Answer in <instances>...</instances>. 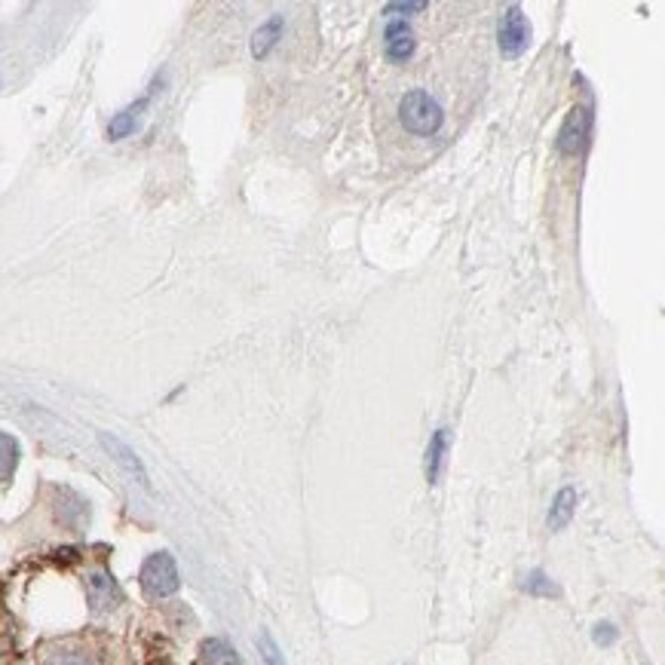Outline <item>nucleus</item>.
<instances>
[{"instance_id": "f257e3e1", "label": "nucleus", "mask_w": 665, "mask_h": 665, "mask_svg": "<svg viewBox=\"0 0 665 665\" xmlns=\"http://www.w3.org/2000/svg\"><path fill=\"white\" fill-rule=\"evenodd\" d=\"M399 120L411 135L430 138L442 129L445 111H442L436 95H430L426 89H408L399 102Z\"/></svg>"}, {"instance_id": "f03ea898", "label": "nucleus", "mask_w": 665, "mask_h": 665, "mask_svg": "<svg viewBox=\"0 0 665 665\" xmlns=\"http://www.w3.org/2000/svg\"><path fill=\"white\" fill-rule=\"evenodd\" d=\"M141 589H145L148 598H169L178 592L181 580H178V564L169 552H154L145 564H141Z\"/></svg>"}, {"instance_id": "7ed1b4c3", "label": "nucleus", "mask_w": 665, "mask_h": 665, "mask_svg": "<svg viewBox=\"0 0 665 665\" xmlns=\"http://www.w3.org/2000/svg\"><path fill=\"white\" fill-rule=\"evenodd\" d=\"M497 43H500V56L503 59H518L521 53L528 50L531 43V22L525 19L518 4L506 7L497 25Z\"/></svg>"}, {"instance_id": "20e7f679", "label": "nucleus", "mask_w": 665, "mask_h": 665, "mask_svg": "<svg viewBox=\"0 0 665 665\" xmlns=\"http://www.w3.org/2000/svg\"><path fill=\"white\" fill-rule=\"evenodd\" d=\"M589 129H592V111L586 105H574L567 111V117L561 123V132H558V141H555L558 154L561 157H577L586 148Z\"/></svg>"}, {"instance_id": "39448f33", "label": "nucleus", "mask_w": 665, "mask_h": 665, "mask_svg": "<svg viewBox=\"0 0 665 665\" xmlns=\"http://www.w3.org/2000/svg\"><path fill=\"white\" fill-rule=\"evenodd\" d=\"M417 50V37L411 31V25L405 19H387L384 25V53L390 62L405 65Z\"/></svg>"}, {"instance_id": "423d86ee", "label": "nucleus", "mask_w": 665, "mask_h": 665, "mask_svg": "<svg viewBox=\"0 0 665 665\" xmlns=\"http://www.w3.org/2000/svg\"><path fill=\"white\" fill-rule=\"evenodd\" d=\"M86 598L95 613H108L123 601V592L114 583V577H108L105 570H95V574H89V580H86Z\"/></svg>"}, {"instance_id": "0eeeda50", "label": "nucleus", "mask_w": 665, "mask_h": 665, "mask_svg": "<svg viewBox=\"0 0 665 665\" xmlns=\"http://www.w3.org/2000/svg\"><path fill=\"white\" fill-rule=\"evenodd\" d=\"M99 442L105 445V451H108V454H111V457H114L129 475H135V479H138L141 485H145V488L151 485V482H148V472H145V463L138 460V454H135L129 445H123V442H120L117 436H111V433H102Z\"/></svg>"}, {"instance_id": "6e6552de", "label": "nucleus", "mask_w": 665, "mask_h": 665, "mask_svg": "<svg viewBox=\"0 0 665 665\" xmlns=\"http://www.w3.org/2000/svg\"><path fill=\"white\" fill-rule=\"evenodd\" d=\"M282 31H285V19L282 16H270L264 25H258V31L252 34V56L255 59L270 56L273 46L282 40Z\"/></svg>"}, {"instance_id": "1a4fd4ad", "label": "nucleus", "mask_w": 665, "mask_h": 665, "mask_svg": "<svg viewBox=\"0 0 665 665\" xmlns=\"http://www.w3.org/2000/svg\"><path fill=\"white\" fill-rule=\"evenodd\" d=\"M577 512V491L574 488H561L552 500V509H549V528L552 531H564L567 521L574 518Z\"/></svg>"}, {"instance_id": "9d476101", "label": "nucleus", "mask_w": 665, "mask_h": 665, "mask_svg": "<svg viewBox=\"0 0 665 665\" xmlns=\"http://www.w3.org/2000/svg\"><path fill=\"white\" fill-rule=\"evenodd\" d=\"M445 454H448V430H436L430 445H426V479H430V485L439 482L442 466H445Z\"/></svg>"}, {"instance_id": "9b49d317", "label": "nucleus", "mask_w": 665, "mask_h": 665, "mask_svg": "<svg viewBox=\"0 0 665 665\" xmlns=\"http://www.w3.org/2000/svg\"><path fill=\"white\" fill-rule=\"evenodd\" d=\"M151 102V92L145 95V99H138L135 105H129L126 111H120L114 120H111V126H108V138L111 141H120V138H126V135H132L135 132V126H138V114L145 111V105Z\"/></svg>"}, {"instance_id": "f8f14e48", "label": "nucleus", "mask_w": 665, "mask_h": 665, "mask_svg": "<svg viewBox=\"0 0 665 665\" xmlns=\"http://www.w3.org/2000/svg\"><path fill=\"white\" fill-rule=\"evenodd\" d=\"M200 659L206 665H233L236 662V650L224 638H209V641L200 644Z\"/></svg>"}, {"instance_id": "ddd939ff", "label": "nucleus", "mask_w": 665, "mask_h": 665, "mask_svg": "<svg viewBox=\"0 0 665 665\" xmlns=\"http://www.w3.org/2000/svg\"><path fill=\"white\" fill-rule=\"evenodd\" d=\"M525 592L540 595V598H552V595H558V586L543 574V570H531L528 580H525Z\"/></svg>"}, {"instance_id": "4468645a", "label": "nucleus", "mask_w": 665, "mask_h": 665, "mask_svg": "<svg viewBox=\"0 0 665 665\" xmlns=\"http://www.w3.org/2000/svg\"><path fill=\"white\" fill-rule=\"evenodd\" d=\"M16 442L0 433V479H10V472L16 466Z\"/></svg>"}, {"instance_id": "2eb2a0df", "label": "nucleus", "mask_w": 665, "mask_h": 665, "mask_svg": "<svg viewBox=\"0 0 665 665\" xmlns=\"http://www.w3.org/2000/svg\"><path fill=\"white\" fill-rule=\"evenodd\" d=\"M258 650H261V656H264L267 665H285V656H282V650L276 647V641H273L270 632H261V635H258Z\"/></svg>"}, {"instance_id": "dca6fc26", "label": "nucleus", "mask_w": 665, "mask_h": 665, "mask_svg": "<svg viewBox=\"0 0 665 665\" xmlns=\"http://www.w3.org/2000/svg\"><path fill=\"white\" fill-rule=\"evenodd\" d=\"M46 665H92V659L77 650H65V653H56Z\"/></svg>"}, {"instance_id": "f3484780", "label": "nucleus", "mask_w": 665, "mask_h": 665, "mask_svg": "<svg viewBox=\"0 0 665 665\" xmlns=\"http://www.w3.org/2000/svg\"><path fill=\"white\" fill-rule=\"evenodd\" d=\"M423 10H426L423 0H405V4H387L384 13H387V16H396V13H399V16H411V13H423Z\"/></svg>"}, {"instance_id": "a211bd4d", "label": "nucleus", "mask_w": 665, "mask_h": 665, "mask_svg": "<svg viewBox=\"0 0 665 665\" xmlns=\"http://www.w3.org/2000/svg\"><path fill=\"white\" fill-rule=\"evenodd\" d=\"M592 638H595V644L610 647V644L616 641V626H613V623H598V626L592 629Z\"/></svg>"}]
</instances>
